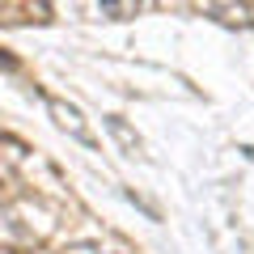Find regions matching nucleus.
<instances>
[{"label":"nucleus","instance_id":"obj_3","mask_svg":"<svg viewBox=\"0 0 254 254\" xmlns=\"http://www.w3.org/2000/svg\"><path fill=\"white\" fill-rule=\"evenodd\" d=\"M106 131L119 140V148H123V153H131V157H136L140 148H144V144H140V136H136V131H131V127L123 123V119H115V115L106 119Z\"/></svg>","mask_w":254,"mask_h":254},{"label":"nucleus","instance_id":"obj_5","mask_svg":"<svg viewBox=\"0 0 254 254\" xmlns=\"http://www.w3.org/2000/svg\"><path fill=\"white\" fill-rule=\"evenodd\" d=\"M0 68H17V60L13 55H0Z\"/></svg>","mask_w":254,"mask_h":254},{"label":"nucleus","instance_id":"obj_2","mask_svg":"<svg viewBox=\"0 0 254 254\" xmlns=\"http://www.w3.org/2000/svg\"><path fill=\"white\" fill-rule=\"evenodd\" d=\"M208 13L229 21V26H250L254 21V4H208Z\"/></svg>","mask_w":254,"mask_h":254},{"label":"nucleus","instance_id":"obj_1","mask_svg":"<svg viewBox=\"0 0 254 254\" xmlns=\"http://www.w3.org/2000/svg\"><path fill=\"white\" fill-rule=\"evenodd\" d=\"M47 106H51L55 123H60L64 131H68V136H76V140H81V144H93V136H89V131H85V119H81V110H76V106H68V102H60V98H51V102H47Z\"/></svg>","mask_w":254,"mask_h":254},{"label":"nucleus","instance_id":"obj_4","mask_svg":"<svg viewBox=\"0 0 254 254\" xmlns=\"http://www.w3.org/2000/svg\"><path fill=\"white\" fill-rule=\"evenodd\" d=\"M98 13L102 17H110V21H123V17H131V13H140V4H98Z\"/></svg>","mask_w":254,"mask_h":254}]
</instances>
